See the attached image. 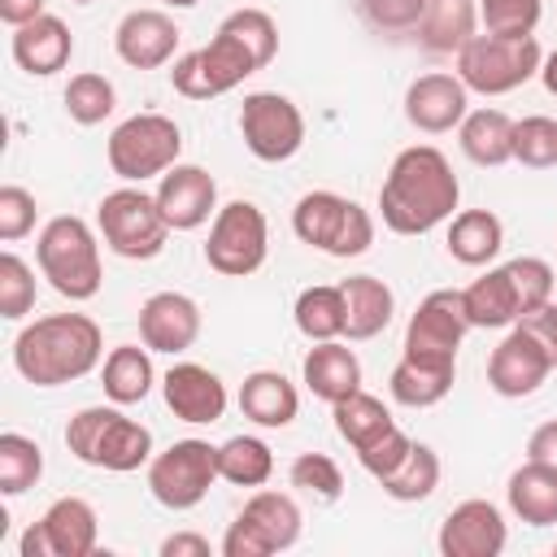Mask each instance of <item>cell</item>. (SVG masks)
I'll use <instances>...</instances> for the list:
<instances>
[{"instance_id":"cell-1","label":"cell","mask_w":557,"mask_h":557,"mask_svg":"<svg viewBox=\"0 0 557 557\" xmlns=\"http://www.w3.org/2000/svg\"><path fill=\"white\" fill-rule=\"evenodd\" d=\"M457 200L461 183L435 144L400 148L379 187V213L392 235H426L444 226L457 213Z\"/></svg>"},{"instance_id":"cell-2","label":"cell","mask_w":557,"mask_h":557,"mask_svg":"<svg viewBox=\"0 0 557 557\" xmlns=\"http://www.w3.org/2000/svg\"><path fill=\"white\" fill-rule=\"evenodd\" d=\"M104 361V335L87 313H48L17 331L13 370L35 387L87 379Z\"/></svg>"},{"instance_id":"cell-3","label":"cell","mask_w":557,"mask_h":557,"mask_svg":"<svg viewBox=\"0 0 557 557\" xmlns=\"http://www.w3.org/2000/svg\"><path fill=\"white\" fill-rule=\"evenodd\" d=\"M65 448L96 470L131 474L152 461V431L117 405H87L65 422Z\"/></svg>"},{"instance_id":"cell-4","label":"cell","mask_w":557,"mask_h":557,"mask_svg":"<svg viewBox=\"0 0 557 557\" xmlns=\"http://www.w3.org/2000/svg\"><path fill=\"white\" fill-rule=\"evenodd\" d=\"M35 261H39V274L48 278V287L65 300H91L104 283L96 231L74 213H57L44 222V231L35 239Z\"/></svg>"},{"instance_id":"cell-5","label":"cell","mask_w":557,"mask_h":557,"mask_svg":"<svg viewBox=\"0 0 557 557\" xmlns=\"http://www.w3.org/2000/svg\"><path fill=\"white\" fill-rule=\"evenodd\" d=\"M540 39L535 35H474L457 52V78L479 96H509L540 74Z\"/></svg>"},{"instance_id":"cell-6","label":"cell","mask_w":557,"mask_h":557,"mask_svg":"<svg viewBox=\"0 0 557 557\" xmlns=\"http://www.w3.org/2000/svg\"><path fill=\"white\" fill-rule=\"evenodd\" d=\"M292 231L300 244L326 257H361L374 244V218L339 191H305L292 209Z\"/></svg>"},{"instance_id":"cell-7","label":"cell","mask_w":557,"mask_h":557,"mask_svg":"<svg viewBox=\"0 0 557 557\" xmlns=\"http://www.w3.org/2000/svg\"><path fill=\"white\" fill-rule=\"evenodd\" d=\"M96 231H100L104 248L126 261H152L170 239V222H165L157 196H148L144 187L104 191L96 205Z\"/></svg>"},{"instance_id":"cell-8","label":"cell","mask_w":557,"mask_h":557,"mask_svg":"<svg viewBox=\"0 0 557 557\" xmlns=\"http://www.w3.org/2000/svg\"><path fill=\"white\" fill-rule=\"evenodd\" d=\"M178 152H183V131L165 113H135V117L117 122L104 144L109 170L122 183L161 178L170 165H178Z\"/></svg>"},{"instance_id":"cell-9","label":"cell","mask_w":557,"mask_h":557,"mask_svg":"<svg viewBox=\"0 0 557 557\" xmlns=\"http://www.w3.org/2000/svg\"><path fill=\"white\" fill-rule=\"evenodd\" d=\"M265 252H270V226L252 200H231L213 213L209 239H205L209 270L226 278H248L265 265Z\"/></svg>"},{"instance_id":"cell-10","label":"cell","mask_w":557,"mask_h":557,"mask_svg":"<svg viewBox=\"0 0 557 557\" xmlns=\"http://www.w3.org/2000/svg\"><path fill=\"white\" fill-rule=\"evenodd\" d=\"M218 479V448L209 440H174L165 453H152L148 461V492L157 505L174 513L196 509Z\"/></svg>"},{"instance_id":"cell-11","label":"cell","mask_w":557,"mask_h":557,"mask_svg":"<svg viewBox=\"0 0 557 557\" xmlns=\"http://www.w3.org/2000/svg\"><path fill=\"white\" fill-rule=\"evenodd\" d=\"M257 70H261V65L252 61V52H248L235 35L218 30L205 48L183 52V57L174 61L170 83H174V91L187 96V100H213V96L235 91V87H239L248 74H257Z\"/></svg>"},{"instance_id":"cell-12","label":"cell","mask_w":557,"mask_h":557,"mask_svg":"<svg viewBox=\"0 0 557 557\" xmlns=\"http://www.w3.org/2000/svg\"><path fill=\"white\" fill-rule=\"evenodd\" d=\"M239 135L257 161H292L305 144V113L283 91H252L239 104Z\"/></svg>"},{"instance_id":"cell-13","label":"cell","mask_w":557,"mask_h":557,"mask_svg":"<svg viewBox=\"0 0 557 557\" xmlns=\"http://www.w3.org/2000/svg\"><path fill=\"white\" fill-rule=\"evenodd\" d=\"M100 518L83 496H61L22 535V557H87L96 553Z\"/></svg>"},{"instance_id":"cell-14","label":"cell","mask_w":557,"mask_h":557,"mask_svg":"<svg viewBox=\"0 0 557 557\" xmlns=\"http://www.w3.org/2000/svg\"><path fill=\"white\" fill-rule=\"evenodd\" d=\"M466 331H470V322H466L461 292L440 287V292L418 300V309H413V318L405 326V357L453 361L457 366V348H461Z\"/></svg>"},{"instance_id":"cell-15","label":"cell","mask_w":557,"mask_h":557,"mask_svg":"<svg viewBox=\"0 0 557 557\" xmlns=\"http://www.w3.org/2000/svg\"><path fill=\"white\" fill-rule=\"evenodd\" d=\"M553 370H557V361L548 357V348L527 326L513 322L509 335L487 357V387L496 396H505V400H522V396L540 392Z\"/></svg>"},{"instance_id":"cell-16","label":"cell","mask_w":557,"mask_h":557,"mask_svg":"<svg viewBox=\"0 0 557 557\" xmlns=\"http://www.w3.org/2000/svg\"><path fill=\"white\" fill-rule=\"evenodd\" d=\"M509 540V527L492 500H461L440 522V553L444 557H500Z\"/></svg>"},{"instance_id":"cell-17","label":"cell","mask_w":557,"mask_h":557,"mask_svg":"<svg viewBox=\"0 0 557 557\" xmlns=\"http://www.w3.org/2000/svg\"><path fill=\"white\" fill-rule=\"evenodd\" d=\"M470 113V87L457 74H418L405 87V117L409 126L426 131V135H444L453 126H461V117Z\"/></svg>"},{"instance_id":"cell-18","label":"cell","mask_w":557,"mask_h":557,"mask_svg":"<svg viewBox=\"0 0 557 557\" xmlns=\"http://www.w3.org/2000/svg\"><path fill=\"white\" fill-rule=\"evenodd\" d=\"M157 205L170 231H196L218 213V183L205 165H170L157 183Z\"/></svg>"},{"instance_id":"cell-19","label":"cell","mask_w":557,"mask_h":557,"mask_svg":"<svg viewBox=\"0 0 557 557\" xmlns=\"http://www.w3.org/2000/svg\"><path fill=\"white\" fill-rule=\"evenodd\" d=\"M139 339L152 352H187L200 339V305L187 292H152L139 305Z\"/></svg>"},{"instance_id":"cell-20","label":"cell","mask_w":557,"mask_h":557,"mask_svg":"<svg viewBox=\"0 0 557 557\" xmlns=\"http://www.w3.org/2000/svg\"><path fill=\"white\" fill-rule=\"evenodd\" d=\"M161 396H165L170 413L178 422H191V426H209L226 413V383L200 361L170 366L161 379Z\"/></svg>"},{"instance_id":"cell-21","label":"cell","mask_w":557,"mask_h":557,"mask_svg":"<svg viewBox=\"0 0 557 557\" xmlns=\"http://www.w3.org/2000/svg\"><path fill=\"white\" fill-rule=\"evenodd\" d=\"M178 26L165 9H131L113 30V52L131 70H161L174 61Z\"/></svg>"},{"instance_id":"cell-22","label":"cell","mask_w":557,"mask_h":557,"mask_svg":"<svg viewBox=\"0 0 557 557\" xmlns=\"http://www.w3.org/2000/svg\"><path fill=\"white\" fill-rule=\"evenodd\" d=\"M70 57H74V35L52 13H39L35 22H26V26L13 30V61L30 78H52L57 70L70 65Z\"/></svg>"},{"instance_id":"cell-23","label":"cell","mask_w":557,"mask_h":557,"mask_svg":"<svg viewBox=\"0 0 557 557\" xmlns=\"http://www.w3.org/2000/svg\"><path fill=\"white\" fill-rule=\"evenodd\" d=\"M300 379H305V387H309L318 400L335 405V400L361 392V361H357V352H352L348 344H339V339H318V344L305 352V361H300Z\"/></svg>"},{"instance_id":"cell-24","label":"cell","mask_w":557,"mask_h":557,"mask_svg":"<svg viewBox=\"0 0 557 557\" xmlns=\"http://www.w3.org/2000/svg\"><path fill=\"white\" fill-rule=\"evenodd\" d=\"M239 413L265 431H283L296 422L300 413V392L287 374L278 370H252L244 383H239Z\"/></svg>"},{"instance_id":"cell-25","label":"cell","mask_w":557,"mask_h":557,"mask_svg":"<svg viewBox=\"0 0 557 557\" xmlns=\"http://www.w3.org/2000/svg\"><path fill=\"white\" fill-rule=\"evenodd\" d=\"M344 292V335L348 339H374L387 331L396 313V296L379 274H348L339 283Z\"/></svg>"},{"instance_id":"cell-26","label":"cell","mask_w":557,"mask_h":557,"mask_svg":"<svg viewBox=\"0 0 557 557\" xmlns=\"http://www.w3.org/2000/svg\"><path fill=\"white\" fill-rule=\"evenodd\" d=\"M457 383L453 361H422V357H400L387 374V392L405 409H431L440 405Z\"/></svg>"},{"instance_id":"cell-27","label":"cell","mask_w":557,"mask_h":557,"mask_svg":"<svg viewBox=\"0 0 557 557\" xmlns=\"http://www.w3.org/2000/svg\"><path fill=\"white\" fill-rule=\"evenodd\" d=\"M448 257L461 265H492L496 252L505 248V226L492 209H461L448 218V239H444Z\"/></svg>"},{"instance_id":"cell-28","label":"cell","mask_w":557,"mask_h":557,"mask_svg":"<svg viewBox=\"0 0 557 557\" xmlns=\"http://www.w3.org/2000/svg\"><path fill=\"white\" fill-rule=\"evenodd\" d=\"M457 144L474 165L496 170L513 161V117L500 109H470L457 126Z\"/></svg>"},{"instance_id":"cell-29","label":"cell","mask_w":557,"mask_h":557,"mask_svg":"<svg viewBox=\"0 0 557 557\" xmlns=\"http://www.w3.org/2000/svg\"><path fill=\"white\" fill-rule=\"evenodd\" d=\"M461 305H466V322L479 326V331L513 326L518 313H522L505 265H487V274H479L470 287H461Z\"/></svg>"},{"instance_id":"cell-30","label":"cell","mask_w":557,"mask_h":557,"mask_svg":"<svg viewBox=\"0 0 557 557\" xmlns=\"http://www.w3.org/2000/svg\"><path fill=\"white\" fill-rule=\"evenodd\" d=\"M509 509L513 518H522L527 527H553L557 522V470L544 466V461H522L513 474H509Z\"/></svg>"},{"instance_id":"cell-31","label":"cell","mask_w":557,"mask_h":557,"mask_svg":"<svg viewBox=\"0 0 557 557\" xmlns=\"http://www.w3.org/2000/svg\"><path fill=\"white\" fill-rule=\"evenodd\" d=\"M479 26V4L474 0H426V13L418 22V44L426 52H461L474 39Z\"/></svg>"},{"instance_id":"cell-32","label":"cell","mask_w":557,"mask_h":557,"mask_svg":"<svg viewBox=\"0 0 557 557\" xmlns=\"http://www.w3.org/2000/svg\"><path fill=\"white\" fill-rule=\"evenodd\" d=\"M152 348L144 344H117L109 357H104V366H100V387H104V396L113 400V405H139L148 392H152V383H157V370H152V357H148Z\"/></svg>"},{"instance_id":"cell-33","label":"cell","mask_w":557,"mask_h":557,"mask_svg":"<svg viewBox=\"0 0 557 557\" xmlns=\"http://www.w3.org/2000/svg\"><path fill=\"white\" fill-rule=\"evenodd\" d=\"M239 518H248V522L261 531V540L270 544V553L292 548V544L300 540V522H305V518H300V505H296L287 492H270V487L252 492V496L244 500Z\"/></svg>"},{"instance_id":"cell-34","label":"cell","mask_w":557,"mask_h":557,"mask_svg":"<svg viewBox=\"0 0 557 557\" xmlns=\"http://www.w3.org/2000/svg\"><path fill=\"white\" fill-rule=\"evenodd\" d=\"M331 409H335V431H339V440H344L352 453L370 448L379 435H387V431L396 426L392 413H387V405H383L379 396H370V392H352V396L335 400Z\"/></svg>"},{"instance_id":"cell-35","label":"cell","mask_w":557,"mask_h":557,"mask_svg":"<svg viewBox=\"0 0 557 557\" xmlns=\"http://www.w3.org/2000/svg\"><path fill=\"white\" fill-rule=\"evenodd\" d=\"M292 318H296V331H300L309 344H318V339H339V335H344V292H339V287H326V283L305 287V292L296 296Z\"/></svg>"},{"instance_id":"cell-36","label":"cell","mask_w":557,"mask_h":557,"mask_svg":"<svg viewBox=\"0 0 557 557\" xmlns=\"http://www.w3.org/2000/svg\"><path fill=\"white\" fill-rule=\"evenodd\" d=\"M218 474L235 487H261L274 474V453L257 435H231L218 444Z\"/></svg>"},{"instance_id":"cell-37","label":"cell","mask_w":557,"mask_h":557,"mask_svg":"<svg viewBox=\"0 0 557 557\" xmlns=\"http://www.w3.org/2000/svg\"><path fill=\"white\" fill-rule=\"evenodd\" d=\"M379 487H383L392 500H400V505L426 500V496L440 487V453H435L431 444H413L409 457H405L387 479H379Z\"/></svg>"},{"instance_id":"cell-38","label":"cell","mask_w":557,"mask_h":557,"mask_svg":"<svg viewBox=\"0 0 557 557\" xmlns=\"http://www.w3.org/2000/svg\"><path fill=\"white\" fill-rule=\"evenodd\" d=\"M44 474V448L30 435L4 431L0 435V492L4 496H22L26 487H35Z\"/></svg>"},{"instance_id":"cell-39","label":"cell","mask_w":557,"mask_h":557,"mask_svg":"<svg viewBox=\"0 0 557 557\" xmlns=\"http://www.w3.org/2000/svg\"><path fill=\"white\" fill-rule=\"evenodd\" d=\"M65 113H70V122H78V126H100L113 109H117V91H113V83L104 78V74H91V70H83V74H74L70 83H65Z\"/></svg>"},{"instance_id":"cell-40","label":"cell","mask_w":557,"mask_h":557,"mask_svg":"<svg viewBox=\"0 0 557 557\" xmlns=\"http://www.w3.org/2000/svg\"><path fill=\"white\" fill-rule=\"evenodd\" d=\"M218 30L235 35V39L252 52V61H257L261 70H265V65L274 61V52H278V26H274V17H270L265 9H235V13L222 17Z\"/></svg>"},{"instance_id":"cell-41","label":"cell","mask_w":557,"mask_h":557,"mask_svg":"<svg viewBox=\"0 0 557 557\" xmlns=\"http://www.w3.org/2000/svg\"><path fill=\"white\" fill-rule=\"evenodd\" d=\"M513 161H522L531 170L557 165V122L544 117V113H531V117L513 122Z\"/></svg>"},{"instance_id":"cell-42","label":"cell","mask_w":557,"mask_h":557,"mask_svg":"<svg viewBox=\"0 0 557 557\" xmlns=\"http://www.w3.org/2000/svg\"><path fill=\"white\" fill-rule=\"evenodd\" d=\"M35 309V270L17 252H0V318L22 322Z\"/></svg>"},{"instance_id":"cell-43","label":"cell","mask_w":557,"mask_h":557,"mask_svg":"<svg viewBox=\"0 0 557 557\" xmlns=\"http://www.w3.org/2000/svg\"><path fill=\"white\" fill-rule=\"evenodd\" d=\"M544 0H479V22L487 35H535Z\"/></svg>"},{"instance_id":"cell-44","label":"cell","mask_w":557,"mask_h":557,"mask_svg":"<svg viewBox=\"0 0 557 557\" xmlns=\"http://www.w3.org/2000/svg\"><path fill=\"white\" fill-rule=\"evenodd\" d=\"M505 270H509V283H513V296H518L522 313L553 300V265L544 257H513V261H505Z\"/></svg>"},{"instance_id":"cell-45","label":"cell","mask_w":557,"mask_h":557,"mask_svg":"<svg viewBox=\"0 0 557 557\" xmlns=\"http://www.w3.org/2000/svg\"><path fill=\"white\" fill-rule=\"evenodd\" d=\"M287 474H292V487H300L318 500H339L344 496V474L326 453H300Z\"/></svg>"},{"instance_id":"cell-46","label":"cell","mask_w":557,"mask_h":557,"mask_svg":"<svg viewBox=\"0 0 557 557\" xmlns=\"http://www.w3.org/2000/svg\"><path fill=\"white\" fill-rule=\"evenodd\" d=\"M35 213H39V205H35V196L26 187H17V183L0 187V239L4 244L26 239L35 231Z\"/></svg>"},{"instance_id":"cell-47","label":"cell","mask_w":557,"mask_h":557,"mask_svg":"<svg viewBox=\"0 0 557 557\" xmlns=\"http://www.w3.org/2000/svg\"><path fill=\"white\" fill-rule=\"evenodd\" d=\"M361 13L374 30L405 35V30H418V22L426 13V0H361Z\"/></svg>"},{"instance_id":"cell-48","label":"cell","mask_w":557,"mask_h":557,"mask_svg":"<svg viewBox=\"0 0 557 557\" xmlns=\"http://www.w3.org/2000/svg\"><path fill=\"white\" fill-rule=\"evenodd\" d=\"M409 448H413V440H409L400 426H392V431H387V435H379L370 448H361V453H357V461H361V470L379 483V479H387V474L409 457Z\"/></svg>"},{"instance_id":"cell-49","label":"cell","mask_w":557,"mask_h":557,"mask_svg":"<svg viewBox=\"0 0 557 557\" xmlns=\"http://www.w3.org/2000/svg\"><path fill=\"white\" fill-rule=\"evenodd\" d=\"M222 557H270V544L261 540V531L235 513V522L222 535Z\"/></svg>"},{"instance_id":"cell-50","label":"cell","mask_w":557,"mask_h":557,"mask_svg":"<svg viewBox=\"0 0 557 557\" xmlns=\"http://www.w3.org/2000/svg\"><path fill=\"white\" fill-rule=\"evenodd\" d=\"M518 326H527V331L548 348V357L557 361V305H553V300H544V305H535L531 313H522Z\"/></svg>"},{"instance_id":"cell-51","label":"cell","mask_w":557,"mask_h":557,"mask_svg":"<svg viewBox=\"0 0 557 557\" xmlns=\"http://www.w3.org/2000/svg\"><path fill=\"white\" fill-rule=\"evenodd\" d=\"M527 457H531V461H544V466L557 470V418H553V422H540V426L531 431V440H527Z\"/></svg>"},{"instance_id":"cell-52","label":"cell","mask_w":557,"mask_h":557,"mask_svg":"<svg viewBox=\"0 0 557 557\" xmlns=\"http://www.w3.org/2000/svg\"><path fill=\"white\" fill-rule=\"evenodd\" d=\"M209 540L196 535V531H174L161 540V557H209Z\"/></svg>"},{"instance_id":"cell-53","label":"cell","mask_w":557,"mask_h":557,"mask_svg":"<svg viewBox=\"0 0 557 557\" xmlns=\"http://www.w3.org/2000/svg\"><path fill=\"white\" fill-rule=\"evenodd\" d=\"M39 13H44V0H0V22H9L13 30L35 22Z\"/></svg>"},{"instance_id":"cell-54","label":"cell","mask_w":557,"mask_h":557,"mask_svg":"<svg viewBox=\"0 0 557 557\" xmlns=\"http://www.w3.org/2000/svg\"><path fill=\"white\" fill-rule=\"evenodd\" d=\"M540 83H544V91H548V96H557V48L540 61Z\"/></svg>"},{"instance_id":"cell-55","label":"cell","mask_w":557,"mask_h":557,"mask_svg":"<svg viewBox=\"0 0 557 557\" xmlns=\"http://www.w3.org/2000/svg\"><path fill=\"white\" fill-rule=\"evenodd\" d=\"M161 4H165V9H196L200 0H161Z\"/></svg>"},{"instance_id":"cell-56","label":"cell","mask_w":557,"mask_h":557,"mask_svg":"<svg viewBox=\"0 0 557 557\" xmlns=\"http://www.w3.org/2000/svg\"><path fill=\"white\" fill-rule=\"evenodd\" d=\"M70 4H91V0H70Z\"/></svg>"},{"instance_id":"cell-57","label":"cell","mask_w":557,"mask_h":557,"mask_svg":"<svg viewBox=\"0 0 557 557\" xmlns=\"http://www.w3.org/2000/svg\"><path fill=\"white\" fill-rule=\"evenodd\" d=\"M553 553H557V548H553Z\"/></svg>"}]
</instances>
